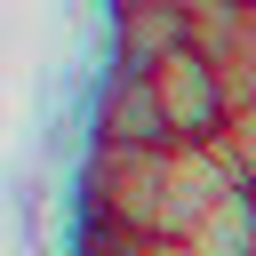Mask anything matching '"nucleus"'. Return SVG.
Wrapping results in <instances>:
<instances>
[{
	"instance_id": "1",
	"label": "nucleus",
	"mask_w": 256,
	"mask_h": 256,
	"mask_svg": "<svg viewBox=\"0 0 256 256\" xmlns=\"http://www.w3.org/2000/svg\"><path fill=\"white\" fill-rule=\"evenodd\" d=\"M168 168L176 144H96L88 160V216L104 240H168Z\"/></svg>"
},
{
	"instance_id": "2",
	"label": "nucleus",
	"mask_w": 256,
	"mask_h": 256,
	"mask_svg": "<svg viewBox=\"0 0 256 256\" xmlns=\"http://www.w3.org/2000/svg\"><path fill=\"white\" fill-rule=\"evenodd\" d=\"M160 104H168V136L176 144H216L224 128H232V80H224V64H208L200 48H184V56H168L160 72Z\"/></svg>"
},
{
	"instance_id": "3",
	"label": "nucleus",
	"mask_w": 256,
	"mask_h": 256,
	"mask_svg": "<svg viewBox=\"0 0 256 256\" xmlns=\"http://www.w3.org/2000/svg\"><path fill=\"white\" fill-rule=\"evenodd\" d=\"M224 192H240L232 160H224L216 144H176V168H168V240H192L200 216H208Z\"/></svg>"
},
{
	"instance_id": "4",
	"label": "nucleus",
	"mask_w": 256,
	"mask_h": 256,
	"mask_svg": "<svg viewBox=\"0 0 256 256\" xmlns=\"http://www.w3.org/2000/svg\"><path fill=\"white\" fill-rule=\"evenodd\" d=\"M96 144H176L152 72H112V88L96 104Z\"/></svg>"
},
{
	"instance_id": "5",
	"label": "nucleus",
	"mask_w": 256,
	"mask_h": 256,
	"mask_svg": "<svg viewBox=\"0 0 256 256\" xmlns=\"http://www.w3.org/2000/svg\"><path fill=\"white\" fill-rule=\"evenodd\" d=\"M120 32H112V56L120 72H160L168 56L192 48V8H112Z\"/></svg>"
},
{
	"instance_id": "6",
	"label": "nucleus",
	"mask_w": 256,
	"mask_h": 256,
	"mask_svg": "<svg viewBox=\"0 0 256 256\" xmlns=\"http://www.w3.org/2000/svg\"><path fill=\"white\" fill-rule=\"evenodd\" d=\"M192 248H200V256H256V192H248V184L224 192V200L200 216Z\"/></svg>"
},
{
	"instance_id": "7",
	"label": "nucleus",
	"mask_w": 256,
	"mask_h": 256,
	"mask_svg": "<svg viewBox=\"0 0 256 256\" xmlns=\"http://www.w3.org/2000/svg\"><path fill=\"white\" fill-rule=\"evenodd\" d=\"M216 152H224V160H232V176L256 192V96H248V104H232V128L216 136Z\"/></svg>"
},
{
	"instance_id": "8",
	"label": "nucleus",
	"mask_w": 256,
	"mask_h": 256,
	"mask_svg": "<svg viewBox=\"0 0 256 256\" xmlns=\"http://www.w3.org/2000/svg\"><path fill=\"white\" fill-rule=\"evenodd\" d=\"M136 256H200V248H192V240H144Z\"/></svg>"
},
{
	"instance_id": "9",
	"label": "nucleus",
	"mask_w": 256,
	"mask_h": 256,
	"mask_svg": "<svg viewBox=\"0 0 256 256\" xmlns=\"http://www.w3.org/2000/svg\"><path fill=\"white\" fill-rule=\"evenodd\" d=\"M88 256H136V240H88Z\"/></svg>"
},
{
	"instance_id": "10",
	"label": "nucleus",
	"mask_w": 256,
	"mask_h": 256,
	"mask_svg": "<svg viewBox=\"0 0 256 256\" xmlns=\"http://www.w3.org/2000/svg\"><path fill=\"white\" fill-rule=\"evenodd\" d=\"M112 8H192V0H112Z\"/></svg>"
}]
</instances>
